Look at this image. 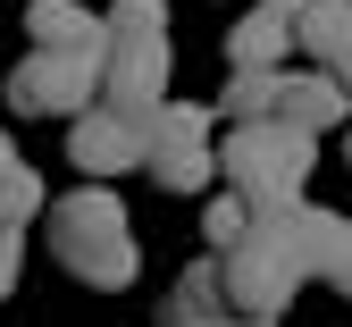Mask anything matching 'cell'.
Returning <instances> with one entry per match:
<instances>
[{
  "mask_svg": "<svg viewBox=\"0 0 352 327\" xmlns=\"http://www.w3.org/2000/svg\"><path fill=\"white\" fill-rule=\"evenodd\" d=\"M51 218V252L67 277H84L93 294H126L143 277V252H135V226H126V202L109 184H76L67 202H42Z\"/></svg>",
  "mask_w": 352,
  "mask_h": 327,
  "instance_id": "1",
  "label": "cell"
},
{
  "mask_svg": "<svg viewBox=\"0 0 352 327\" xmlns=\"http://www.w3.org/2000/svg\"><path fill=\"white\" fill-rule=\"evenodd\" d=\"M294 210H302V202L252 210L243 244L218 252V286H227V310H235V319H285V302L311 286V268H302V252H294Z\"/></svg>",
  "mask_w": 352,
  "mask_h": 327,
  "instance_id": "2",
  "label": "cell"
},
{
  "mask_svg": "<svg viewBox=\"0 0 352 327\" xmlns=\"http://www.w3.org/2000/svg\"><path fill=\"white\" fill-rule=\"evenodd\" d=\"M311 160H319V134H294L277 118L227 126V143H218V176H227V193L243 210H285V202H302Z\"/></svg>",
  "mask_w": 352,
  "mask_h": 327,
  "instance_id": "3",
  "label": "cell"
},
{
  "mask_svg": "<svg viewBox=\"0 0 352 327\" xmlns=\"http://www.w3.org/2000/svg\"><path fill=\"white\" fill-rule=\"evenodd\" d=\"M9 109L17 118H84L101 101V51H34L9 67Z\"/></svg>",
  "mask_w": 352,
  "mask_h": 327,
  "instance_id": "4",
  "label": "cell"
},
{
  "mask_svg": "<svg viewBox=\"0 0 352 327\" xmlns=\"http://www.w3.org/2000/svg\"><path fill=\"white\" fill-rule=\"evenodd\" d=\"M151 101H168V34H109L101 42V109L143 118Z\"/></svg>",
  "mask_w": 352,
  "mask_h": 327,
  "instance_id": "5",
  "label": "cell"
},
{
  "mask_svg": "<svg viewBox=\"0 0 352 327\" xmlns=\"http://www.w3.org/2000/svg\"><path fill=\"white\" fill-rule=\"evenodd\" d=\"M67 160L84 176H126V168H143V118H126V109H84L67 126Z\"/></svg>",
  "mask_w": 352,
  "mask_h": 327,
  "instance_id": "6",
  "label": "cell"
},
{
  "mask_svg": "<svg viewBox=\"0 0 352 327\" xmlns=\"http://www.w3.org/2000/svg\"><path fill=\"white\" fill-rule=\"evenodd\" d=\"M294 34H302V0H260V9L227 34V59L235 67H285Z\"/></svg>",
  "mask_w": 352,
  "mask_h": 327,
  "instance_id": "7",
  "label": "cell"
},
{
  "mask_svg": "<svg viewBox=\"0 0 352 327\" xmlns=\"http://www.w3.org/2000/svg\"><path fill=\"white\" fill-rule=\"evenodd\" d=\"M277 126H294V134H327V126H344L352 118V101H344V84L336 76H277V109H269Z\"/></svg>",
  "mask_w": 352,
  "mask_h": 327,
  "instance_id": "8",
  "label": "cell"
},
{
  "mask_svg": "<svg viewBox=\"0 0 352 327\" xmlns=\"http://www.w3.org/2000/svg\"><path fill=\"white\" fill-rule=\"evenodd\" d=\"M294 51H311L319 76H352V0H302Z\"/></svg>",
  "mask_w": 352,
  "mask_h": 327,
  "instance_id": "9",
  "label": "cell"
},
{
  "mask_svg": "<svg viewBox=\"0 0 352 327\" xmlns=\"http://www.w3.org/2000/svg\"><path fill=\"white\" fill-rule=\"evenodd\" d=\"M25 34H34V51H101V42H109V25L84 9V0H34Z\"/></svg>",
  "mask_w": 352,
  "mask_h": 327,
  "instance_id": "10",
  "label": "cell"
},
{
  "mask_svg": "<svg viewBox=\"0 0 352 327\" xmlns=\"http://www.w3.org/2000/svg\"><path fill=\"white\" fill-rule=\"evenodd\" d=\"M218 134V109H201V101H151L143 109V160H160V151H201Z\"/></svg>",
  "mask_w": 352,
  "mask_h": 327,
  "instance_id": "11",
  "label": "cell"
},
{
  "mask_svg": "<svg viewBox=\"0 0 352 327\" xmlns=\"http://www.w3.org/2000/svg\"><path fill=\"white\" fill-rule=\"evenodd\" d=\"M235 310H227V286H218V252L210 260H193L185 277L168 286V327H227Z\"/></svg>",
  "mask_w": 352,
  "mask_h": 327,
  "instance_id": "12",
  "label": "cell"
},
{
  "mask_svg": "<svg viewBox=\"0 0 352 327\" xmlns=\"http://www.w3.org/2000/svg\"><path fill=\"white\" fill-rule=\"evenodd\" d=\"M277 76H285V67H235V84L218 92L210 109L227 118V126H260V118L277 109Z\"/></svg>",
  "mask_w": 352,
  "mask_h": 327,
  "instance_id": "13",
  "label": "cell"
},
{
  "mask_svg": "<svg viewBox=\"0 0 352 327\" xmlns=\"http://www.w3.org/2000/svg\"><path fill=\"white\" fill-rule=\"evenodd\" d=\"M42 202H51V193H42V176L9 151V134H0V226H25V218H42Z\"/></svg>",
  "mask_w": 352,
  "mask_h": 327,
  "instance_id": "14",
  "label": "cell"
},
{
  "mask_svg": "<svg viewBox=\"0 0 352 327\" xmlns=\"http://www.w3.org/2000/svg\"><path fill=\"white\" fill-rule=\"evenodd\" d=\"M151 168V184H160V193H201V184L218 176V151L201 143V151H160V160H143Z\"/></svg>",
  "mask_w": 352,
  "mask_h": 327,
  "instance_id": "15",
  "label": "cell"
},
{
  "mask_svg": "<svg viewBox=\"0 0 352 327\" xmlns=\"http://www.w3.org/2000/svg\"><path fill=\"white\" fill-rule=\"evenodd\" d=\"M243 226H252V210H243L235 193H210V202H201V244H210V252L243 244Z\"/></svg>",
  "mask_w": 352,
  "mask_h": 327,
  "instance_id": "16",
  "label": "cell"
},
{
  "mask_svg": "<svg viewBox=\"0 0 352 327\" xmlns=\"http://www.w3.org/2000/svg\"><path fill=\"white\" fill-rule=\"evenodd\" d=\"M101 25L109 34H168V0H109Z\"/></svg>",
  "mask_w": 352,
  "mask_h": 327,
  "instance_id": "17",
  "label": "cell"
},
{
  "mask_svg": "<svg viewBox=\"0 0 352 327\" xmlns=\"http://www.w3.org/2000/svg\"><path fill=\"white\" fill-rule=\"evenodd\" d=\"M17 268H25V244H17V226H0V302L17 294Z\"/></svg>",
  "mask_w": 352,
  "mask_h": 327,
  "instance_id": "18",
  "label": "cell"
},
{
  "mask_svg": "<svg viewBox=\"0 0 352 327\" xmlns=\"http://www.w3.org/2000/svg\"><path fill=\"white\" fill-rule=\"evenodd\" d=\"M327 286L352 302V218H344V244H336V260H327Z\"/></svg>",
  "mask_w": 352,
  "mask_h": 327,
  "instance_id": "19",
  "label": "cell"
},
{
  "mask_svg": "<svg viewBox=\"0 0 352 327\" xmlns=\"http://www.w3.org/2000/svg\"><path fill=\"white\" fill-rule=\"evenodd\" d=\"M227 327H277V319H227Z\"/></svg>",
  "mask_w": 352,
  "mask_h": 327,
  "instance_id": "20",
  "label": "cell"
},
{
  "mask_svg": "<svg viewBox=\"0 0 352 327\" xmlns=\"http://www.w3.org/2000/svg\"><path fill=\"white\" fill-rule=\"evenodd\" d=\"M336 84H344V101H352V76H336Z\"/></svg>",
  "mask_w": 352,
  "mask_h": 327,
  "instance_id": "21",
  "label": "cell"
},
{
  "mask_svg": "<svg viewBox=\"0 0 352 327\" xmlns=\"http://www.w3.org/2000/svg\"><path fill=\"white\" fill-rule=\"evenodd\" d=\"M344 160H352V126H344Z\"/></svg>",
  "mask_w": 352,
  "mask_h": 327,
  "instance_id": "22",
  "label": "cell"
}]
</instances>
